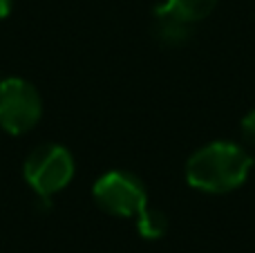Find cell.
Returning <instances> with one entry per match:
<instances>
[{
	"instance_id": "cell-2",
	"label": "cell",
	"mask_w": 255,
	"mask_h": 253,
	"mask_svg": "<svg viewBox=\"0 0 255 253\" xmlns=\"http://www.w3.org/2000/svg\"><path fill=\"white\" fill-rule=\"evenodd\" d=\"M25 179L31 191L38 197H47L61 193L74 177V157L65 146L58 143H45L36 148L25 161Z\"/></svg>"
},
{
	"instance_id": "cell-6",
	"label": "cell",
	"mask_w": 255,
	"mask_h": 253,
	"mask_svg": "<svg viewBox=\"0 0 255 253\" xmlns=\"http://www.w3.org/2000/svg\"><path fill=\"white\" fill-rule=\"evenodd\" d=\"M215 4H217V0H166L163 7L195 25V22L211 16Z\"/></svg>"
},
{
	"instance_id": "cell-9",
	"label": "cell",
	"mask_w": 255,
	"mask_h": 253,
	"mask_svg": "<svg viewBox=\"0 0 255 253\" xmlns=\"http://www.w3.org/2000/svg\"><path fill=\"white\" fill-rule=\"evenodd\" d=\"M9 13H11V0H0V20H4Z\"/></svg>"
},
{
	"instance_id": "cell-8",
	"label": "cell",
	"mask_w": 255,
	"mask_h": 253,
	"mask_svg": "<svg viewBox=\"0 0 255 253\" xmlns=\"http://www.w3.org/2000/svg\"><path fill=\"white\" fill-rule=\"evenodd\" d=\"M242 137L249 146H255V110H251L242 119Z\"/></svg>"
},
{
	"instance_id": "cell-4",
	"label": "cell",
	"mask_w": 255,
	"mask_h": 253,
	"mask_svg": "<svg viewBox=\"0 0 255 253\" xmlns=\"http://www.w3.org/2000/svg\"><path fill=\"white\" fill-rule=\"evenodd\" d=\"M92 195L106 213L117 218H136L148 206V193L143 184L124 170H110L101 175L92 188Z\"/></svg>"
},
{
	"instance_id": "cell-5",
	"label": "cell",
	"mask_w": 255,
	"mask_h": 253,
	"mask_svg": "<svg viewBox=\"0 0 255 253\" xmlns=\"http://www.w3.org/2000/svg\"><path fill=\"white\" fill-rule=\"evenodd\" d=\"M152 34L166 47H179L193 34V22L184 20L177 13H172L170 9H166L163 4H159L154 9V18H152Z\"/></svg>"
},
{
	"instance_id": "cell-1",
	"label": "cell",
	"mask_w": 255,
	"mask_h": 253,
	"mask_svg": "<svg viewBox=\"0 0 255 253\" xmlns=\"http://www.w3.org/2000/svg\"><path fill=\"white\" fill-rule=\"evenodd\" d=\"M253 157L233 141H213L186 164V182L202 193H231L247 182Z\"/></svg>"
},
{
	"instance_id": "cell-3",
	"label": "cell",
	"mask_w": 255,
	"mask_h": 253,
	"mask_svg": "<svg viewBox=\"0 0 255 253\" xmlns=\"http://www.w3.org/2000/svg\"><path fill=\"white\" fill-rule=\"evenodd\" d=\"M43 101L31 83L22 79L0 81V128L9 134H25L40 121Z\"/></svg>"
},
{
	"instance_id": "cell-7",
	"label": "cell",
	"mask_w": 255,
	"mask_h": 253,
	"mask_svg": "<svg viewBox=\"0 0 255 253\" xmlns=\"http://www.w3.org/2000/svg\"><path fill=\"white\" fill-rule=\"evenodd\" d=\"M136 231L145 240H159L166 236L168 231V218L157 209L145 206L139 215H136Z\"/></svg>"
}]
</instances>
